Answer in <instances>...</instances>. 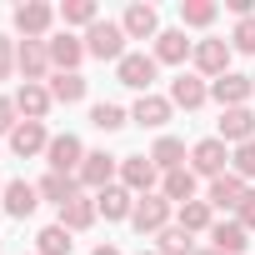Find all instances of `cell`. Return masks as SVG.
Segmentation results:
<instances>
[{
  "mask_svg": "<svg viewBox=\"0 0 255 255\" xmlns=\"http://www.w3.org/2000/svg\"><path fill=\"white\" fill-rule=\"evenodd\" d=\"M55 15H60V10H55V5H45V0H25V5H15V15H10V20H15V30H20L25 40H45V35H50V25H55Z\"/></svg>",
  "mask_w": 255,
  "mask_h": 255,
  "instance_id": "cell-6",
  "label": "cell"
},
{
  "mask_svg": "<svg viewBox=\"0 0 255 255\" xmlns=\"http://www.w3.org/2000/svg\"><path fill=\"white\" fill-rule=\"evenodd\" d=\"M70 250H75V240H70V230H65L60 220L35 235V255H70Z\"/></svg>",
  "mask_w": 255,
  "mask_h": 255,
  "instance_id": "cell-30",
  "label": "cell"
},
{
  "mask_svg": "<svg viewBox=\"0 0 255 255\" xmlns=\"http://www.w3.org/2000/svg\"><path fill=\"white\" fill-rule=\"evenodd\" d=\"M150 160H155V170H160V175L180 170V165H185V140H175V135H160V140L150 145Z\"/></svg>",
  "mask_w": 255,
  "mask_h": 255,
  "instance_id": "cell-29",
  "label": "cell"
},
{
  "mask_svg": "<svg viewBox=\"0 0 255 255\" xmlns=\"http://www.w3.org/2000/svg\"><path fill=\"white\" fill-rule=\"evenodd\" d=\"M50 150V130H45V120H20L15 130H10V155L30 160V155H45Z\"/></svg>",
  "mask_w": 255,
  "mask_h": 255,
  "instance_id": "cell-11",
  "label": "cell"
},
{
  "mask_svg": "<svg viewBox=\"0 0 255 255\" xmlns=\"http://www.w3.org/2000/svg\"><path fill=\"white\" fill-rule=\"evenodd\" d=\"M35 205H40V185H30V180H10L5 190H0V210L15 215V220H30Z\"/></svg>",
  "mask_w": 255,
  "mask_h": 255,
  "instance_id": "cell-15",
  "label": "cell"
},
{
  "mask_svg": "<svg viewBox=\"0 0 255 255\" xmlns=\"http://www.w3.org/2000/svg\"><path fill=\"white\" fill-rule=\"evenodd\" d=\"M45 50H50V65H55V70H80V60H85V40H80V35H70V30L50 35V40H45Z\"/></svg>",
  "mask_w": 255,
  "mask_h": 255,
  "instance_id": "cell-17",
  "label": "cell"
},
{
  "mask_svg": "<svg viewBox=\"0 0 255 255\" xmlns=\"http://www.w3.org/2000/svg\"><path fill=\"white\" fill-rule=\"evenodd\" d=\"M95 215H100V210H95V195H75L70 205H60V225H65L70 235H75V230H90Z\"/></svg>",
  "mask_w": 255,
  "mask_h": 255,
  "instance_id": "cell-28",
  "label": "cell"
},
{
  "mask_svg": "<svg viewBox=\"0 0 255 255\" xmlns=\"http://www.w3.org/2000/svg\"><path fill=\"white\" fill-rule=\"evenodd\" d=\"M90 255H120V250H115V245H95Z\"/></svg>",
  "mask_w": 255,
  "mask_h": 255,
  "instance_id": "cell-40",
  "label": "cell"
},
{
  "mask_svg": "<svg viewBox=\"0 0 255 255\" xmlns=\"http://www.w3.org/2000/svg\"><path fill=\"white\" fill-rule=\"evenodd\" d=\"M250 95H255V80H250V75H235V70H230V75L210 80V100H215L220 110H240Z\"/></svg>",
  "mask_w": 255,
  "mask_h": 255,
  "instance_id": "cell-12",
  "label": "cell"
},
{
  "mask_svg": "<svg viewBox=\"0 0 255 255\" xmlns=\"http://www.w3.org/2000/svg\"><path fill=\"white\" fill-rule=\"evenodd\" d=\"M115 175H120V155H105V150H85V165H80V190H90V195H100V190H110L115 185Z\"/></svg>",
  "mask_w": 255,
  "mask_h": 255,
  "instance_id": "cell-4",
  "label": "cell"
},
{
  "mask_svg": "<svg viewBox=\"0 0 255 255\" xmlns=\"http://www.w3.org/2000/svg\"><path fill=\"white\" fill-rule=\"evenodd\" d=\"M60 20H65V30H70V25H85V30H90V25L100 20V5H95V0H65V5H60Z\"/></svg>",
  "mask_w": 255,
  "mask_h": 255,
  "instance_id": "cell-34",
  "label": "cell"
},
{
  "mask_svg": "<svg viewBox=\"0 0 255 255\" xmlns=\"http://www.w3.org/2000/svg\"><path fill=\"white\" fill-rule=\"evenodd\" d=\"M250 80H255V75H250Z\"/></svg>",
  "mask_w": 255,
  "mask_h": 255,
  "instance_id": "cell-44",
  "label": "cell"
},
{
  "mask_svg": "<svg viewBox=\"0 0 255 255\" xmlns=\"http://www.w3.org/2000/svg\"><path fill=\"white\" fill-rule=\"evenodd\" d=\"M120 30H125V40H155L160 35V10L145 5V0H135V5L120 15Z\"/></svg>",
  "mask_w": 255,
  "mask_h": 255,
  "instance_id": "cell-14",
  "label": "cell"
},
{
  "mask_svg": "<svg viewBox=\"0 0 255 255\" xmlns=\"http://www.w3.org/2000/svg\"><path fill=\"white\" fill-rule=\"evenodd\" d=\"M85 55H95V60H125L130 50H125V30H120V20H95L90 30H85Z\"/></svg>",
  "mask_w": 255,
  "mask_h": 255,
  "instance_id": "cell-1",
  "label": "cell"
},
{
  "mask_svg": "<svg viewBox=\"0 0 255 255\" xmlns=\"http://www.w3.org/2000/svg\"><path fill=\"white\" fill-rule=\"evenodd\" d=\"M230 55H235L230 40H215L210 35V40H195V55L190 60H195V75L200 80H220V75H230Z\"/></svg>",
  "mask_w": 255,
  "mask_h": 255,
  "instance_id": "cell-5",
  "label": "cell"
},
{
  "mask_svg": "<svg viewBox=\"0 0 255 255\" xmlns=\"http://www.w3.org/2000/svg\"><path fill=\"white\" fill-rule=\"evenodd\" d=\"M140 255H160V250H140Z\"/></svg>",
  "mask_w": 255,
  "mask_h": 255,
  "instance_id": "cell-42",
  "label": "cell"
},
{
  "mask_svg": "<svg viewBox=\"0 0 255 255\" xmlns=\"http://www.w3.org/2000/svg\"><path fill=\"white\" fill-rule=\"evenodd\" d=\"M195 55V40H185V30H160L155 35V60L160 65H185Z\"/></svg>",
  "mask_w": 255,
  "mask_h": 255,
  "instance_id": "cell-22",
  "label": "cell"
},
{
  "mask_svg": "<svg viewBox=\"0 0 255 255\" xmlns=\"http://www.w3.org/2000/svg\"><path fill=\"white\" fill-rule=\"evenodd\" d=\"M190 170H195V175H205V180L225 175V170H230V145H225L220 135L195 140V145H190Z\"/></svg>",
  "mask_w": 255,
  "mask_h": 255,
  "instance_id": "cell-3",
  "label": "cell"
},
{
  "mask_svg": "<svg viewBox=\"0 0 255 255\" xmlns=\"http://www.w3.org/2000/svg\"><path fill=\"white\" fill-rule=\"evenodd\" d=\"M160 195H165L170 205H185V200H200V175H195L190 165H180V170L160 175Z\"/></svg>",
  "mask_w": 255,
  "mask_h": 255,
  "instance_id": "cell-19",
  "label": "cell"
},
{
  "mask_svg": "<svg viewBox=\"0 0 255 255\" xmlns=\"http://www.w3.org/2000/svg\"><path fill=\"white\" fill-rule=\"evenodd\" d=\"M0 255H5V245H0Z\"/></svg>",
  "mask_w": 255,
  "mask_h": 255,
  "instance_id": "cell-43",
  "label": "cell"
},
{
  "mask_svg": "<svg viewBox=\"0 0 255 255\" xmlns=\"http://www.w3.org/2000/svg\"><path fill=\"white\" fill-rule=\"evenodd\" d=\"M90 125L100 135H115L120 125H130V110H120V105H110V100H100V105H90Z\"/></svg>",
  "mask_w": 255,
  "mask_h": 255,
  "instance_id": "cell-31",
  "label": "cell"
},
{
  "mask_svg": "<svg viewBox=\"0 0 255 255\" xmlns=\"http://www.w3.org/2000/svg\"><path fill=\"white\" fill-rule=\"evenodd\" d=\"M245 180L235 175V170H225V175H215L210 185H205V200H210V210H235L240 200H245Z\"/></svg>",
  "mask_w": 255,
  "mask_h": 255,
  "instance_id": "cell-16",
  "label": "cell"
},
{
  "mask_svg": "<svg viewBox=\"0 0 255 255\" xmlns=\"http://www.w3.org/2000/svg\"><path fill=\"white\" fill-rule=\"evenodd\" d=\"M220 140L225 145H245L255 140V110L240 105V110H220Z\"/></svg>",
  "mask_w": 255,
  "mask_h": 255,
  "instance_id": "cell-20",
  "label": "cell"
},
{
  "mask_svg": "<svg viewBox=\"0 0 255 255\" xmlns=\"http://www.w3.org/2000/svg\"><path fill=\"white\" fill-rule=\"evenodd\" d=\"M135 200H140V195H130L125 185H110V190L95 195V210H100L105 220H130V215H135Z\"/></svg>",
  "mask_w": 255,
  "mask_h": 255,
  "instance_id": "cell-23",
  "label": "cell"
},
{
  "mask_svg": "<svg viewBox=\"0 0 255 255\" xmlns=\"http://www.w3.org/2000/svg\"><path fill=\"white\" fill-rule=\"evenodd\" d=\"M15 125H20V110H15V100H10V95H0V135H10Z\"/></svg>",
  "mask_w": 255,
  "mask_h": 255,
  "instance_id": "cell-37",
  "label": "cell"
},
{
  "mask_svg": "<svg viewBox=\"0 0 255 255\" xmlns=\"http://www.w3.org/2000/svg\"><path fill=\"white\" fill-rule=\"evenodd\" d=\"M15 70L30 80V85H40V80H50V50H45V40H15Z\"/></svg>",
  "mask_w": 255,
  "mask_h": 255,
  "instance_id": "cell-9",
  "label": "cell"
},
{
  "mask_svg": "<svg viewBox=\"0 0 255 255\" xmlns=\"http://www.w3.org/2000/svg\"><path fill=\"white\" fill-rule=\"evenodd\" d=\"M195 255H225V250H215V245H205V250H195Z\"/></svg>",
  "mask_w": 255,
  "mask_h": 255,
  "instance_id": "cell-41",
  "label": "cell"
},
{
  "mask_svg": "<svg viewBox=\"0 0 255 255\" xmlns=\"http://www.w3.org/2000/svg\"><path fill=\"white\" fill-rule=\"evenodd\" d=\"M75 195H85L75 175H55V170H45V180H40V200H50V205L60 210V205H70Z\"/></svg>",
  "mask_w": 255,
  "mask_h": 255,
  "instance_id": "cell-25",
  "label": "cell"
},
{
  "mask_svg": "<svg viewBox=\"0 0 255 255\" xmlns=\"http://www.w3.org/2000/svg\"><path fill=\"white\" fill-rule=\"evenodd\" d=\"M215 15H220V5H215V0H180V25H195V30H205Z\"/></svg>",
  "mask_w": 255,
  "mask_h": 255,
  "instance_id": "cell-33",
  "label": "cell"
},
{
  "mask_svg": "<svg viewBox=\"0 0 255 255\" xmlns=\"http://www.w3.org/2000/svg\"><path fill=\"white\" fill-rule=\"evenodd\" d=\"M45 165L55 170V175H80V165H85V145H80V135H50V150H45Z\"/></svg>",
  "mask_w": 255,
  "mask_h": 255,
  "instance_id": "cell-7",
  "label": "cell"
},
{
  "mask_svg": "<svg viewBox=\"0 0 255 255\" xmlns=\"http://www.w3.org/2000/svg\"><path fill=\"white\" fill-rule=\"evenodd\" d=\"M50 100L55 105H80L85 100V75L80 70H55L50 75Z\"/></svg>",
  "mask_w": 255,
  "mask_h": 255,
  "instance_id": "cell-24",
  "label": "cell"
},
{
  "mask_svg": "<svg viewBox=\"0 0 255 255\" xmlns=\"http://www.w3.org/2000/svg\"><path fill=\"white\" fill-rule=\"evenodd\" d=\"M15 100V110H20V120H45L50 115V85H30V80H20V90L10 95Z\"/></svg>",
  "mask_w": 255,
  "mask_h": 255,
  "instance_id": "cell-18",
  "label": "cell"
},
{
  "mask_svg": "<svg viewBox=\"0 0 255 255\" xmlns=\"http://www.w3.org/2000/svg\"><path fill=\"white\" fill-rule=\"evenodd\" d=\"M15 75V40H0V80Z\"/></svg>",
  "mask_w": 255,
  "mask_h": 255,
  "instance_id": "cell-39",
  "label": "cell"
},
{
  "mask_svg": "<svg viewBox=\"0 0 255 255\" xmlns=\"http://www.w3.org/2000/svg\"><path fill=\"white\" fill-rule=\"evenodd\" d=\"M235 220H240L245 230H255V190H245V200L235 205Z\"/></svg>",
  "mask_w": 255,
  "mask_h": 255,
  "instance_id": "cell-38",
  "label": "cell"
},
{
  "mask_svg": "<svg viewBox=\"0 0 255 255\" xmlns=\"http://www.w3.org/2000/svg\"><path fill=\"white\" fill-rule=\"evenodd\" d=\"M155 180H160V170L150 155H120V185L130 195H155Z\"/></svg>",
  "mask_w": 255,
  "mask_h": 255,
  "instance_id": "cell-8",
  "label": "cell"
},
{
  "mask_svg": "<svg viewBox=\"0 0 255 255\" xmlns=\"http://www.w3.org/2000/svg\"><path fill=\"white\" fill-rule=\"evenodd\" d=\"M230 170H235L240 180H255V140H245V145L230 150Z\"/></svg>",
  "mask_w": 255,
  "mask_h": 255,
  "instance_id": "cell-35",
  "label": "cell"
},
{
  "mask_svg": "<svg viewBox=\"0 0 255 255\" xmlns=\"http://www.w3.org/2000/svg\"><path fill=\"white\" fill-rule=\"evenodd\" d=\"M170 210H175V205H170L165 195H140V200H135V215H130V225H135L140 235H160V230L170 225Z\"/></svg>",
  "mask_w": 255,
  "mask_h": 255,
  "instance_id": "cell-10",
  "label": "cell"
},
{
  "mask_svg": "<svg viewBox=\"0 0 255 255\" xmlns=\"http://www.w3.org/2000/svg\"><path fill=\"white\" fill-rule=\"evenodd\" d=\"M155 75H160V60H155V55H145V50H130V55L115 65V80H120L125 90H140V95H150Z\"/></svg>",
  "mask_w": 255,
  "mask_h": 255,
  "instance_id": "cell-2",
  "label": "cell"
},
{
  "mask_svg": "<svg viewBox=\"0 0 255 255\" xmlns=\"http://www.w3.org/2000/svg\"><path fill=\"white\" fill-rule=\"evenodd\" d=\"M205 100H210V80H200L195 70H180L170 80V105L175 110H200Z\"/></svg>",
  "mask_w": 255,
  "mask_h": 255,
  "instance_id": "cell-13",
  "label": "cell"
},
{
  "mask_svg": "<svg viewBox=\"0 0 255 255\" xmlns=\"http://www.w3.org/2000/svg\"><path fill=\"white\" fill-rule=\"evenodd\" d=\"M175 225L180 230H190V235H210V225H215V210H210V200H185V205H175Z\"/></svg>",
  "mask_w": 255,
  "mask_h": 255,
  "instance_id": "cell-26",
  "label": "cell"
},
{
  "mask_svg": "<svg viewBox=\"0 0 255 255\" xmlns=\"http://www.w3.org/2000/svg\"><path fill=\"white\" fill-rule=\"evenodd\" d=\"M155 240H160V245H155L160 255H195V250H200V245H195V235H190V230H180V225H165Z\"/></svg>",
  "mask_w": 255,
  "mask_h": 255,
  "instance_id": "cell-32",
  "label": "cell"
},
{
  "mask_svg": "<svg viewBox=\"0 0 255 255\" xmlns=\"http://www.w3.org/2000/svg\"><path fill=\"white\" fill-rule=\"evenodd\" d=\"M230 50L255 55V15H250V20H235V30H230Z\"/></svg>",
  "mask_w": 255,
  "mask_h": 255,
  "instance_id": "cell-36",
  "label": "cell"
},
{
  "mask_svg": "<svg viewBox=\"0 0 255 255\" xmlns=\"http://www.w3.org/2000/svg\"><path fill=\"white\" fill-rule=\"evenodd\" d=\"M210 245L225 250V255H240V250L250 245V230H245L240 220H215V225H210Z\"/></svg>",
  "mask_w": 255,
  "mask_h": 255,
  "instance_id": "cell-27",
  "label": "cell"
},
{
  "mask_svg": "<svg viewBox=\"0 0 255 255\" xmlns=\"http://www.w3.org/2000/svg\"><path fill=\"white\" fill-rule=\"evenodd\" d=\"M170 115H175L170 95H140V100L130 105V120H135V125H145V130H160Z\"/></svg>",
  "mask_w": 255,
  "mask_h": 255,
  "instance_id": "cell-21",
  "label": "cell"
}]
</instances>
